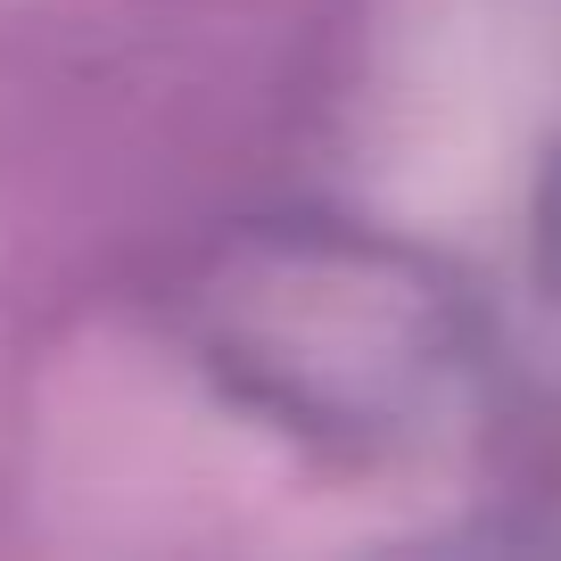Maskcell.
<instances>
[{"mask_svg": "<svg viewBox=\"0 0 561 561\" xmlns=\"http://www.w3.org/2000/svg\"><path fill=\"white\" fill-rule=\"evenodd\" d=\"M198 347L256 413L306 438L404 446L462 339L421 256L339 224L256 231L198 289Z\"/></svg>", "mask_w": 561, "mask_h": 561, "instance_id": "cell-1", "label": "cell"}]
</instances>
